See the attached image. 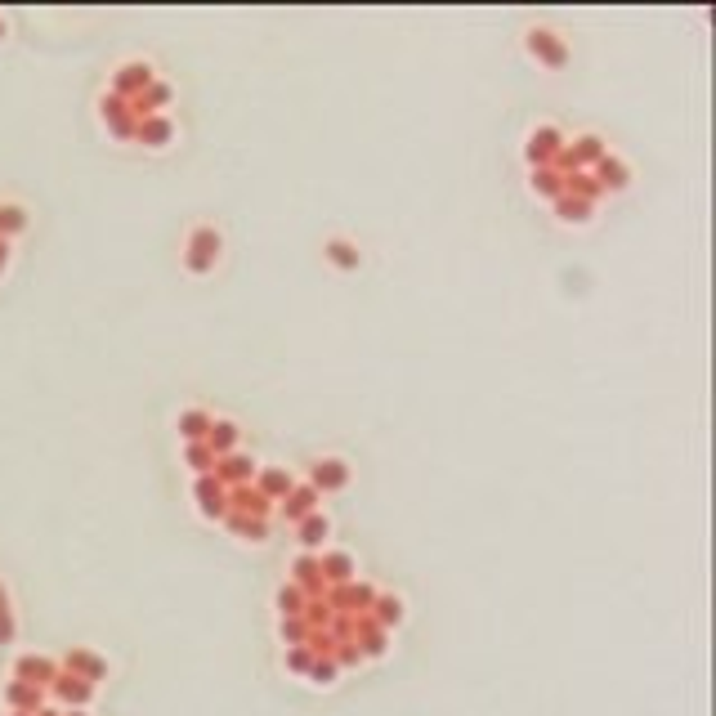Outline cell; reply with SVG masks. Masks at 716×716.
<instances>
[]
</instances>
